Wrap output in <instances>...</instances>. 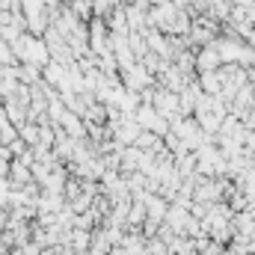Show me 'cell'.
I'll list each match as a JSON object with an SVG mask.
<instances>
[{"instance_id":"5b68a950","label":"cell","mask_w":255,"mask_h":255,"mask_svg":"<svg viewBox=\"0 0 255 255\" xmlns=\"http://www.w3.org/2000/svg\"><path fill=\"white\" fill-rule=\"evenodd\" d=\"M220 68H223V57H220L217 45L196 51V71H220Z\"/></svg>"},{"instance_id":"52a82bcc","label":"cell","mask_w":255,"mask_h":255,"mask_svg":"<svg viewBox=\"0 0 255 255\" xmlns=\"http://www.w3.org/2000/svg\"><path fill=\"white\" fill-rule=\"evenodd\" d=\"M60 128H63L65 133L71 136V139H86V122L77 116V113H71V110H65V116L60 119Z\"/></svg>"},{"instance_id":"30bf717a","label":"cell","mask_w":255,"mask_h":255,"mask_svg":"<svg viewBox=\"0 0 255 255\" xmlns=\"http://www.w3.org/2000/svg\"><path fill=\"white\" fill-rule=\"evenodd\" d=\"M39 128H42V125H36V122H24V125L18 128V136L33 148V145L39 142Z\"/></svg>"},{"instance_id":"7a4b0ae2","label":"cell","mask_w":255,"mask_h":255,"mask_svg":"<svg viewBox=\"0 0 255 255\" xmlns=\"http://www.w3.org/2000/svg\"><path fill=\"white\" fill-rule=\"evenodd\" d=\"M122 74V83H125L130 92H145V89H154V83H157V77L145 68L142 63H133L130 68H125V71H119Z\"/></svg>"},{"instance_id":"3957f363","label":"cell","mask_w":255,"mask_h":255,"mask_svg":"<svg viewBox=\"0 0 255 255\" xmlns=\"http://www.w3.org/2000/svg\"><path fill=\"white\" fill-rule=\"evenodd\" d=\"M89 54L92 57L110 54V27H107L104 18H92L89 21Z\"/></svg>"},{"instance_id":"ba28073f","label":"cell","mask_w":255,"mask_h":255,"mask_svg":"<svg viewBox=\"0 0 255 255\" xmlns=\"http://www.w3.org/2000/svg\"><path fill=\"white\" fill-rule=\"evenodd\" d=\"M83 24H89L92 18H95V9H92V0H71V6H68Z\"/></svg>"},{"instance_id":"6da1fadb","label":"cell","mask_w":255,"mask_h":255,"mask_svg":"<svg viewBox=\"0 0 255 255\" xmlns=\"http://www.w3.org/2000/svg\"><path fill=\"white\" fill-rule=\"evenodd\" d=\"M9 48H12V54H15L18 63H30V65H39V68H45V65L51 63V51H48V45H45L42 36L24 33V36H21L15 45H9Z\"/></svg>"},{"instance_id":"277c9868","label":"cell","mask_w":255,"mask_h":255,"mask_svg":"<svg viewBox=\"0 0 255 255\" xmlns=\"http://www.w3.org/2000/svg\"><path fill=\"white\" fill-rule=\"evenodd\" d=\"M45 83L48 86H54L57 92H65V89H71L68 86V65H63V63H51L45 65Z\"/></svg>"},{"instance_id":"8992f818","label":"cell","mask_w":255,"mask_h":255,"mask_svg":"<svg viewBox=\"0 0 255 255\" xmlns=\"http://www.w3.org/2000/svg\"><path fill=\"white\" fill-rule=\"evenodd\" d=\"M196 80H199V86H202V92H205V95H220V92H223V86H226L223 71H199V74H196Z\"/></svg>"},{"instance_id":"9c48e42d","label":"cell","mask_w":255,"mask_h":255,"mask_svg":"<svg viewBox=\"0 0 255 255\" xmlns=\"http://www.w3.org/2000/svg\"><path fill=\"white\" fill-rule=\"evenodd\" d=\"M119 6H122V0H92L95 18H104V21H107V15H113Z\"/></svg>"}]
</instances>
